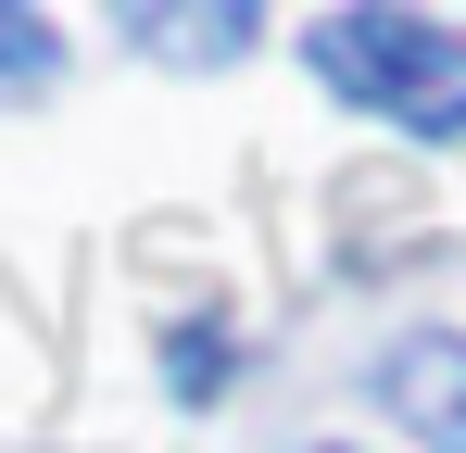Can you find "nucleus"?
<instances>
[{
	"mask_svg": "<svg viewBox=\"0 0 466 453\" xmlns=\"http://www.w3.org/2000/svg\"><path fill=\"white\" fill-rule=\"evenodd\" d=\"M303 64L340 101L416 126V139H466V25H441V13H366V0H340V13L303 25Z\"/></svg>",
	"mask_w": 466,
	"mask_h": 453,
	"instance_id": "f257e3e1",
	"label": "nucleus"
},
{
	"mask_svg": "<svg viewBox=\"0 0 466 453\" xmlns=\"http://www.w3.org/2000/svg\"><path fill=\"white\" fill-rule=\"evenodd\" d=\"M379 403L429 453H466V340H403V353L379 366Z\"/></svg>",
	"mask_w": 466,
	"mask_h": 453,
	"instance_id": "f03ea898",
	"label": "nucleus"
},
{
	"mask_svg": "<svg viewBox=\"0 0 466 453\" xmlns=\"http://www.w3.org/2000/svg\"><path fill=\"white\" fill-rule=\"evenodd\" d=\"M127 38H139V51H215V64H228V51H252V13H239V0H215V13H152V0H139Z\"/></svg>",
	"mask_w": 466,
	"mask_h": 453,
	"instance_id": "7ed1b4c3",
	"label": "nucleus"
},
{
	"mask_svg": "<svg viewBox=\"0 0 466 453\" xmlns=\"http://www.w3.org/2000/svg\"><path fill=\"white\" fill-rule=\"evenodd\" d=\"M51 76V25L38 13H0V88H38Z\"/></svg>",
	"mask_w": 466,
	"mask_h": 453,
	"instance_id": "20e7f679",
	"label": "nucleus"
},
{
	"mask_svg": "<svg viewBox=\"0 0 466 453\" xmlns=\"http://www.w3.org/2000/svg\"><path fill=\"white\" fill-rule=\"evenodd\" d=\"M177 390H189V403L228 390V340H177Z\"/></svg>",
	"mask_w": 466,
	"mask_h": 453,
	"instance_id": "39448f33",
	"label": "nucleus"
}]
</instances>
